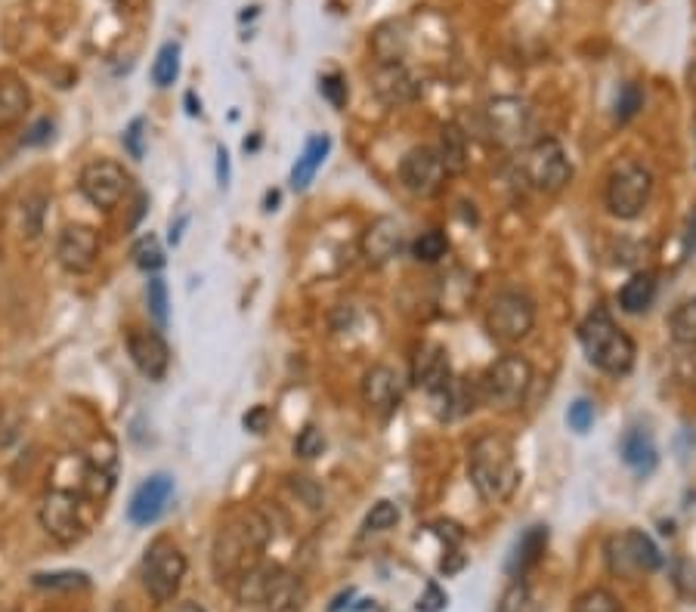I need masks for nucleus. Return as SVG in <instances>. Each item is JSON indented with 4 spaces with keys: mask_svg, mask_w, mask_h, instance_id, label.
I'll return each mask as SVG.
<instances>
[{
    "mask_svg": "<svg viewBox=\"0 0 696 612\" xmlns=\"http://www.w3.org/2000/svg\"><path fill=\"white\" fill-rule=\"evenodd\" d=\"M468 476L486 504H505L520 486L514 442L502 433H480L468 449Z\"/></svg>",
    "mask_w": 696,
    "mask_h": 612,
    "instance_id": "f257e3e1",
    "label": "nucleus"
},
{
    "mask_svg": "<svg viewBox=\"0 0 696 612\" xmlns=\"http://www.w3.org/2000/svg\"><path fill=\"white\" fill-rule=\"evenodd\" d=\"M270 541V523L260 510H245L236 520H229L217 541H214V572L223 582H239V578L257 566L260 551Z\"/></svg>",
    "mask_w": 696,
    "mask_h": 612,
    "instance_id": "f03ea898",
    "label": "nucleus"
},
{
    "mask_svg": "<svg viewBox=\"0 0 696 612\" xmlns=\"http://www.w3.org/2000/svg\"><path fill=\"white\" fill-rule=\"evenodd\" d=\"M579 344H582L585 359L598 371L610 374V378H625V374H632L635 368V356H638L635 340L613 322V316L604 306H594L582 319Z\"/></svg>",
    "mask_w": 696,
    "mask_h": 612,
    "instance_id": "7ed1b4c3",
    "label": "nucleus"
},
{
    "mask_svg": "<svg viewBox=\"0 0 696 612\" xmlns=\"http://www.w3.org/2000/svg\"><path fill=\"white\" fill-rule=\"evenodd\" d=\"M529 387H533V365H529V359L505 353L486 368L480 396L495 412H517L529 396Z\"/></svg>",
    "mask_w": 696,
    "mask_h": 612,
    "instance_id": "20e7f679",
    "label": "nucleus"
},
{
    "mask_svg": "<svg viewBox=\"0 0 696 612\" xmlns=\"http://www.w3.org/2000/svg\"><path fill=\"white\" fill-rule=\"evenodd\" d=\"M186 578V554L171 538H155L143 557V588L158 603L168 606L177 600Z\"/></svg>",
    "mask_w": 696,
    "mask_h": 612,
    "instance_id": "39448f33",
    "label": "nucleus"
},
{
    "mask_svg": "<svg viewBox=\"0 0 696 612\" xmlns=\"http://www.w3.org/2000/svg\"><path fill=\"white\" fill-rule=\"evenodd\" d=\"M520 170H523V180L529 186L539 189V192H548V195H557L573 180V164H570L567 152H563V146L557 140H551V136H542V140L529 143L523 149Z\"/></svg>",
    "mask_w": 696,
    "mask_h": 612,
    "instance_id": "423d86ee",
    "label": "nucleus"
},
{
    "mask_svg": "<svg viewBox=\"0 0 696 612\" xmlns=\"http://www.w3.org/2000/svg\"><path fill=\"white\" fill-rule=\"evenodd\" d=\"M653 195V174L638 161H622L607 180V211L619 220H635L644 214Z\"/></svg>",
    "mask_w": 696,
    "mask_h": 612,
    "instance_id": "0eeeda50",
    "label": "nucleus"
},
{
    "mask_svg": "<svg viewBox=\"0 0 696 612\" xmlns=\"http://www.w3.org/2000/svg\"><path fill=\"white\" fill-rule=\"evenodd\" d=\"M536 325V303L523 291L495 294L486 310V331L499 344H517Z\"/></svg>",
    "mask_w": 696,
    "mask_h": 612,
    "instance_id": "6e6552de",
    "label": "nucleus"
},
{
    "mask_svg": "<svg viewBox=\"0 0 696 612\" xmlns=\"http://www.w3.org/2000/svg\"><path fill=\"white\" fill-rule=\"evenodd\" d=\"M78 189L93 204V208L109 211V208H115V204L127 195L130 177H127V170L118 161L99 158V161L84 164L81 177H78Z\"/></svg>",
    "mask_w": 696,
    "mask_h": 612,
    "instance_id": "1a4fd4ad",
    "label": "nucleus"
},
{
    "mask_svg": "<svg viewBox=\"0 0 696 612\" xmlns=\"http://www.w3.org/2000/svg\"><path fill=\"white\" fill-rule=\"evenodd\" d=\"M486 124L492 140L505 146V149H517L529 143V130H533V115H529L526 102L517 96H499L486 106Z\"/></svg>",
    "mask_w": 696,
    "mask_h": 612,
    "instance_id": "9d476101",
    "label": "nucleus"
},
{
    "mask_svg": "<svg viewBox=\"0 0 696 612\" xmlns=\"http://www.w3.org/2000/svg\"><path fill=\"white\" fill-rule=\"evenodd\" d=\"M38 520H41V529L56 544H75L84 535L78 498L72 492H62V489L47 492L44 501H41V507H38Z\"/></svg>",
    "mask_w": 696,
    "mask_h": 612,
    "instance_id": "9b49d317",
    "label": "nucleus"
},
{
    "mask_svg": "<svg viewBox=\"0 0 696 612\" xmlns=\"http://www.w3.org/2000/svg\"><path fill=\"white\" fill-rule=\"evenodd\" d=\"M446 177L449 174H446V167H443L440 152L430 149V146H415L400 161V180H403V186L412 195H421V198L437 195L443 189Z\"/></svg>",
    "mask_w": 696,
    "mask_h": 612,
    "instance_id": "f8f14e48",
    "label": "nucleus"
},
{
    "mask_svg": "<svg viewBox=\"0 0 696 612\" xmlns=\"http://www.w3.org/2000/svg\"><path fill=\"white\" fill-rule=\"evenodd\" d=\"M99 257V232L84 223L65 226L56 238V260L72 276H84L96 266Z\"/></svg>",
    "mask_w": 696,
    "mask_h": 612,
    "instance_id": "ddd939ff",
    "label": "nucleus"
},
{
    "mask_svg": "<svg viewBox=\"0 0 696 612\" xmlns=\"http://www.w3.org/2000/svg\"><path fill=\"white\" fill-rule=\"evenodd\" d=\"M174 498V480L168 473H152L149 480L140 483V489L130 495L127 504V520L134 526H152L161 520V514L168 510Z\"/></svg>",
    "mask_w": 696,
    "mask_h": 612,
    "instance_id": "4468645a",
    "label": "nucleus"
},
{
    "mask_svg": "<svg viewBox=\"0 0 696 612\" xmlns=\"http://www.w3.org/2000/svg\"><path fill=\"white\" fill-rule=\"evenodd\" d=\"M127 353H130V362L137 365V371L149 381H161L171 368L168 340H164L158 331L134 328L127 334Z\"/></svg>",
    "mask_w": 696,
    "mask_h": 612,
    "instance_id": "2eb2a0df",
    "label": "nucleus"
},
{
    "mask_svg": "<svg viewBox=\"0 0 696 612\" xmlns=\"http://www.w3.org/2000/svg\"><path fill=\"white\" fill-rule=\"evenodd\" d=\"M362 402H366L369 412L378 418L396 415V408L403 402V387L390 365H372L362 374Z\"/></svg>",
    "mask_w": 696,
    "mask_h": 612,
    "instance_id": "dca6fc26",
    "label": "nucleus"
},
{
    "mask_svg": "<svg viewBox=\"0 0 696 612\" xmlns=\"http://www.w3.org/2000/svg\"><path fill=\"white\" fill-rule=\"evenodd\" d=\"M400 251H403V226L393 217H378L366 229V235H362V257L372 266L390 263Z\"/></svg>",
    "mask_w": 696,
    "mask_h": 612,
    "instance_id": "f3484780",
    "label": "nucleus"
},
{
    "mask_svg": "<svg viewBox=\"0 0 696 612\" xmlns=\"http://www.w3.org/2000/svg\"><path fill=\"white\" fill-rule=\"evenodd\" d=\"M412 381L424 393H434V390L446 387L452 381L449 353L440 344H421L415 353V362H412Z\"/></svg>",
    "mask_w": 696,
    "mask_h": 612,
    "instance_id": "a211bd4d",
    "label": "nucleus"
},
{
    "mask_svg": "<svg viewBox=\"0 0 696 612\" xmlns=\"http://www.w3.org/2000/svg\"><path fill=\"white\" fill-rule=\"evenodd\" d=\"M263 612H304L307 606V585L301 582V575L276 569L270 578V588L260 600Z\"/></svg>",
    "mask_w": 696,
    "mask_h": 612,
    "instance_id": "6ab92c4d",
    "label": "nucleus"
},
{
    "mask_svg": "<svg viewBox=\"0 0 696 612\" xmlns=\"http://www.w3.org/2000/svg\"><path fill=\"white\" fill-rule=\"evenodd\" d=\"M375 93L387 102V106H406V102L418 99L421 87L403 62H390V65H378Z\"/></svg>",
    "mask_w": 696,
    "mask_h": 612,
    "instance_id": "aec40b11",
    "label": "nucleus"
},
{
    "mask_svg": "<svg viewBox=\"0 0 696 612\" xmlns=\"http://www.w3.org/2000/svg\"><path fill=\"white\" fill-rule=\"evenodd\" d=\"M619 458L625 461V467H632L638 476H650L659 464V449L650 436V430L644 427H628L619 439Z\"/></svg>",
    "mask_w": 696,
    "mask_h": 612,
    "instance_id": "412c9836",
    "label": "nucleus"
},
{
    "mask_svg": "<svg viewBox=\"0 0 696 612\" xmlns=\"http://www.w3.org/2000/svg\"><path fill=\"white\" fill-rule=\"evenodd\" d=\"M31 106V93L22 78L0 72V130L16 127Z\"/></svg>",
    "mask_w": 696,
    "mask_h": 612,
    "instance_id": "4be33fe9",
    "label": "nucleus"
},
{
    "mask_svg": "<svg viewBox=\"0 0 696 612\" xmlns=\"http://www.w3.org/2000/svg\"><path fill=\"white\" fill-rule=\"evenodd\" d=\"M545 548H548V526H529V529L517 538L514 551H511V557H508V566H505L508 575L520 578L523 572H529V569H533V566L542 560Z\"/></svg>",
    "mask_w": 696,
    "mask_h": 612,
    "instance_id": "5701e85b",
    "label": "nucleus"
},
{
    "mask_svg": "<svg viewBox=\"0 0 696 612\" xmlns=\"http://www.w3.org/2000/svg\"><path fill=\"white\" fill-rule=\"evenodd\" d=\"M610 544H613V548H619L622 557L632 563L635 569L653 572V569L662 566V554L656 548V541L647 532H641V529H628L622 538H613Z\"/></svg>",
    "mask_w": 696,
    "mask_h": 612,
    "instance_id": "b1692460",
    "label": "nucleus"
},
{
    "mask_svg": "<svg viewBox=\"0 0 696 612\" xmlns=\"http://www.w3.org/2000/svg\"><path fill=\"white\" fill-rule=\"evenodd\" d=\"M328 152H331V140H328L325 133L322 136H310L304 152L297 155V161L291 167V189H297V192L307 189L313 183V177H316V170L322 167V161L328 158Z\"/></svg>",
    "mask_w": 696,
    "mask_h": 612,
    "instance_id": "393cba45",
    "label": "nucleus"
},
{
    "mask_svg": "<svg viewBox=\"0 0 696 612\" xmlns=\"http://www.w3.org/2000/svg\"><path fill=\"white\" fill-rule=\"evenodd\" d=\"M656 291H659V285H656L653 272H635V276L619 288V306H622V313H628V316L647 313L650 306H653V300H656Z\"/></svg>",
    "mask_w": 696,
    "mask_h": 612,
    "instance_id": "a878e982",
    "label": "nucleus"
},
{
    "mask_svg": "<svg viewBox=\"0 0 696 612\" xmlns=\"http://www.w3.org/2000/svg\"><path fill=\"white\" fill-rule=\"evenodd\" d=\"M440 158L446 174H464L468 167V136L461 133L458 124H446L440 133Z\"/></svg>",
    "mask_w": 696,
    "mask_h": 612,
    "instance_id": "bb28decb",
    "label": "nucleus"
},
{
    "mask_svg": "<svg viewBox=\"0 0 696 612\" xmlns=\"http://www.w3.org/2000/svg\"><path fill=\"white\" fill-rule=\"evenodd\" d=\"M372 50H375V56H378L381 65L403 62V56H406V34H403V25H400V22H384V25L372 34Z\"/></svg>",
    "mask_w": 696,
    "mask_h": 612,
    "instance_id": "cd10ccee",
    "label": "nucleus"
},
{
    "mask_svg": "<svg viewBox=\"0 0 696 612\" xmlns=\"http://www.w3.org/2000/svg\"><path fill=\"white\" fill-rule=\"evenodd\" d=\"M31 585L44 588V591H81V588H90V575L87 572H75V569L35 572V575H31Z\"/></svg>",
    "mask_w": 696,
    "mask_h": 612,
    "instance_id": "c85d7f7f",
    "label": "nucleus"
},
{
    "mask_svg": "<svg viewBox=\"0 0 696 612\" xmlns=\"http://www.w3.org/2000/svg\"><path fill=\"white\" fill-rule=\"evenodd\" d=\"M180 78V44L177 41H168L158 53H155V62H152V84L155 87H171L174 81Z\"/></svg>",
    "mask_w": 696,
    "mask_h": 612,
    "instance_id": "c756f323",
    "label": "nucleus"
},
{
    "mask_svg": "<svg viewBox=\"0 0 696 612\" xmlns=\"http://www.w3.org/2000/svg\"><path fill=\"white\" fill-rule=\"evenodd\" d=\"M669 331L678 347H696V300L681 303L669 316Z\"/></svg>",
    "mask_w": 696,
    "mask_h": 612,
    "instance_id": "7c9ffc66",
    "label": "nucleus"
},
{
    "mask_svg": "<svg viewBox=\"0 0 696 612\" xmlns=\"http://www.w3.org/2000/svg\"><path fill=\"white\" fill-rule=\"evenodd\" d=\"M446 251H449V242H446V235H443L440 229L421 232V235L415 238V245H412V254H415V260H421V263H437V260L446 257Z\"/></svg>",
    "mask_w": 696,
    "mask_h": 612,
    "instance_id": "2f4dec72",
    "label": "nucleus"
},
{
    "mask_svg": "<svg viewBox=\"0 0 696 612\" xmlns=\"http://www.w3.org/2000/svg\"><path fill=\"white\" fill-rule=\"evenodd\" d=\"M130 257H134V263L143 272H158L164 266V251H161V242L155 235H140L134 248H130Z\"/></svg>",
    "mask_w": 696,
    "mask_h": 612,
    "instance_id": "473e14b6",
    "label": "nucleus"
},
{
    "mask_svg": "<svg viewBox=\"0 0 696 612\" xmlns=\"http://www.w3.org/2000/svg\"><path fill=\"white\" fill-rule=\"evenodd\" d=\"M396 523H400V507L384 498V501L372 504V510L366 514V520H362V529H366V532H387V529H393Z\"/></svg>",
    "mask_w": 696,
    "mask_h": 612,
    "instance_id": "72a5a7b5",
    "label": "nucleus"
},
{
    "mask_svg": "<svg viewBox=\"0 0 696 612\" xmlns=\"http://www.w3.org/2000/svg\"><path fill=\"white\" fill-rule=\"evenodd\" d=\"M641 109H644V90H641L635 81L622 84V90H619V96H616V121H619V124L632 121Z\"/></svg>",
    "mask_w": 696,
    "mask_h": 612,
    "instance_id": "f704fd0d",
    "label": "nucleus"
},
{
    "mask_svg": "<svg viewBox=\"0 0 696 612\" xmlns=\"http://www.w3.org/2000/svg\"><path fill=\"white\" fill-rule=\"evenodd\" d=\"M322 452H325V433L316 424H307L301 433H297V439H294V455L304 458V461H313Z\"/></svg>",
    "mask_w": 696,
    "mask_h": 612,
    "instance_id": "c9c22d12",
    "label": "nucleus"
},
{
    "mask_svg": "<svg viewBox=\"0 0 696 612\" xmlns=\"http://www.w3.org/2000/svg\"><path fill=\"white\" fill-rule=\"evenodd\" d=\"M594 418H598V412H594V402L591 399L579 396V399L570 402V408H567V427L573 433H579V436L588 433L594 427Z\"/></svg>",
    "mask_w": 696,
    "mask_h": 612,
    "instance_id": "e433bc0d",
    "label": "nucleus"
},
{
    "mask_svg": "<svg viewBox=\"0 0 696 612\" xmlns=\"http://www.w3.org/2000/svg\"><path fill=\"white\" fill-rule=\"evenodd\" d=\"M146 300H149V313L152 319L164 328L168 325V285H164L161 276H152L146 285Z\"/></svg>",
    "mask_w": 696,
    "mask_h": 612,
    "instance_id": "4c0bfd02",
    "label": "nucleus"
},
{
    "mask_svg": "<svg viewBox=\"0 0 696 612\" xmlns=\"http://www.w3.org/2000/svg\"><path fill=\"white\" fill-rule=\"evenodd\" d=\"M573 612H622V609H619V603H616V597H613L610 591L591 588V591H585V594L576 600Z\"/></svg>",
    "mask_w": 696,
    "mask_h": 612,
    "instance_id": "58836bf2",
    "label": "nucleus"
},
{
    "mask_svg": "<svg viewBox=\"0 0 696 612\" xmlns=\"http://www.w3.org/2000/svg\"><path fill=\"white\" fill-rule=\"evenodd\" d=\"M319 93L331 102V106L335 109H344L347 106V96H350V90H347V78L341 75V72H331V75H322L319 78Z\"/></svg>",
    "mask_w": 696,
    "mask_h": 612,
    "instance_id": "ea45409f",
    "label": "nucleus"
},
{
    "mask_svg": "<svg viewBox=\"0 0 696 612\" xmlns=\"http://www.w3.org/2000/svg\"><path fill=\"white\" fill-rule=\"evenodd\" d=\"M146 121L143 118H137L134 124H130L127 130H124V136H121V143H124V149L130 152V158H143L146 155Z\"/></svg>",
    "mask_w": 696,
    "mask_h": 612,
    "instance_id": "a19ab883",
    "label": "nucleus"
},
{
    "mask_svg": "<svg viewBox=\"0 0 696 612\" xmlns=\"http://www.w3.org/2000/svg\"><path fill=\"white\" fill-rule=\"evenodd\" d=\"M446 603H449L446 591H443L437 582H427V588H424V594L418 597L415 606H418V612H443Z\"/></svg>",
    "mask_w": 696,
    "mask_h": 612,
    "instance_id": "79ce46f5",
    "label": "nucleus"
},
{
    "mask_svg": "<svg viewBox=\"0 0 696 612\" xmlns=\"http://www.w3.org/2000/svg\"><path fill=\"white\" fill-rule=\"evenodd\" d=\"M291 486H294V492L301 495L313 510H319L322 504H325V495H322V489L310 480V476H291Z\"/></svg>",
    "mask_w": 696,
    "mask_h": 612,
    "instance_id": "37998d69",
    "label": "nucleus"
},
{
    "mask_svg": "<svg viewBox=\"0 0 696 612\" xmlns=\"http://www.w3.org/2000/svg\"><path fill=\"white\" fill-rule=\"evenodd\" d=\"M270 421H273V412L267 405H257V408H251V412L245 415V430H251V433H263L270 427Z\"/></svg>",
    "mask_w": 696,
    "mask_h": 612,
    "instance_id": "c03bdc74",
    "label": "nucleus"
},
{
    "mask_svg": "<svg viewBox=\"0 0 696 612\" xmlns=\"http://www.w3.org/2000/svg\"><path fill=\"white\" fill-rule=\"evenodd\" d=\"M217 180H220V186L229 183V152L223 146L217 149Z\"/></svg>",
    "mask_w": 696,
    "mask_h": 612,
    "instance_id": "a18cd8bd",
    "label": "nucleus"
},
{
    "mask_svg": "<svg viewBox=\"0 0 696 612\" xmlns=\"http://www.w3.org/2000/svg\"><path fill=\"white\" fill-rule=\"evenodd\" d=\"M696 251V211L687 217V232H684V254Z\"/></svg>",
    "mask_w": 696,
    "mask_h": 612,
    "instance_id": "49530a36",
    "label": "nucleus"
},
{
    "mask_svg": "<svg viewBox=\"0 0 696 612\" xmlns=\"http://www.w3.org/2000/svg\"><path fill=\"white\" fill-rule=\"evenodd\" d=\"M47 130H53V124H50V121H41L38 127H31V136H25V143H28V146L44 143V140H47Z\"/></svg>",
    "mask_w": 696,
    "mask_h": 612,
    "instance_id": "de8ad7c7",
    "label": "nucleus"
},
{
    "mask_svg": "<svg viewBox=\"0 0 696 612\" xmlns=\"http://www.w3.org/2000/svg\"><path fill=\"white\" fill-rule=\"evenodd\" d=\"M168 612H205V606L195 600H174L168 603Z\"/></svg>",
    "mask_w": 696,
    "mask_h": 612,
    "instance_id": "09e8293b",
    "label": "nucleus"
}]
</instances>
